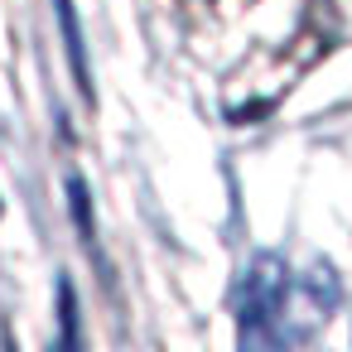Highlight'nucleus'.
I'll return each mask as SVG.
<instances>
[{"label":"nucleus","instance_id":"nucleus-1","mask_svg":"<svg viewBox=\"0 0 352 352\" xmlns=\"http://www.w3.org/2000/svg\"><path fill=\"white\" fill-rule=\"evenodd\" d=\"M285 304H289V270L275 251H261L241 280H236V323H241V338L256 342V338H270L275 323L285 318Z\"/></svg>","mask_w":352,"mask_h":352},{"label":"nucleus","instance_id":"nucleus-2","mask_svg":"<svg viewBox=\"0 0 352 352\" xmlns=\"http://www.w3.org/2000/svg\"><path fill=\"white\" fill-rule=\"evenodd\" d=\"M54 20H58V34H63V49H68V68L82 87V97L92 102V68H87V44H82V25H78L73 0H54Z\"/></svg>","mask_w":352,"mask_h":352},{"label":"nucleus","instance_id":"nucleus-3","mask_svg":"<svg viewBox=\"0 0 352 352\" xmlns=\"http://www.w3.org/2000/svg\"><path fill=\"white\" fill-rule=\"evenodd\" d=\"M68 198H73V222H78L82 241H87V246H97V222H92V198H87L82 174H68Z\"/></svg>","mask_w":352,"mask_h":352},{"label":"nucleus","instance_id":"nucleus-4","mask_svg":"<svg viewBox=\"0 0 352 352\" xmlns=\"http://www.w3.org/2000/svg\"><path fill=\"white\" fill-rule=\"evenodd\" d=\"M58 318H63V347L78 342V304H73V285L58 280Z\"/></svg>","mask_w":352,"mask_h":352}]
</instances>
